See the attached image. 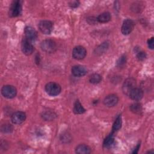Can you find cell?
I'll use <instances>...</instances> for the list:
<instances>
[{"label": "cell", "instance_id": "1", "mask_svg": "<svg viewBox=\"0 0 154 154\" xmlns=\"http://www.w3.org/2000/svg\"><path fill=\"white\" fill-rule=\"evenodd\" d=\"M45 91L49 95L51 96H55L60 93L61 88L58 84L54 82H50L45 85Z\"/></svg>", "mask_w": 154, "mask_h": 154}, {"label": "cell", "instance_id": "2", "mask_svg": "<svg viewBox=\"0 0 154 154\" xmlns=\"http://www.w3.org/2000/svg\"><path fill=\"white\" fill-rule=\"evenodd\" d=\"M22 2L20 1H14L10 5L9 8V16L14 17L20 15L22 13Z\"/></svg>", "mask_w": 154, "mask_h": 154}, {"label": "cell", "instance_id": "3", "mask_svg": "<svg viewBox=\"0 0 154 154\" xmlns=\"http://www.w3.org/2000/svg\"><path fill=\"white\" fill-rule=\"evenodd\" d=\"M40 48L45 52L52 53L56 50L57 45L53 40L46 39L41 42Z\"/></svg>", "mask_w": 154, "mask_h": 154}, {"label": "cell", "instance_id": "4", "mask_svg": "<svg viewBox=\"0 0 154 154\" xmlns=\"http://www.w3.org/2000/svg\"><path fill=\"white\" fill-rule=\"evenodd\" d=\"M2 94L6 98L12 99L17 94V90L15 87L11 85H6L2 87L1 89Z\"/></svg>", "mask_w": 154, "mask_h": 154}, {"label": "cell", "instance_id": "5", "mask_svg": "<svg viewBox=\"0 0 154 154\" xmlns=\"http://www.w3.org/2000/svg\"><path fill=\"white\" fill-rule=\"evenodd\" d=\"M40 31L45 34H49L53 30V23L49 20H42L38 23Z\"/></svg>", "mask_w": 154, "mask_h": 154}, {"label": "cell", "instance_id": "6", "mask_svg": "<svg viewBox=\"0 0 154 154\" xmlns=\"http://www.w3.org/2000/svg\"><path fill=\"white\" fill-rule=\"evenodd\" d=\"M135 26V23L134 20L130 19H127L124 20L122 28L121 31L123 35H128L133 30Z\"/></svg>", "mask_w": 154, "mask_h": 154}, {"label": "cell", "instance_id": "7", "mask_svg": "<svg viewBox=\"0 0 154 154\" xmlns=\"http://www.w3.org/2000/svg\"><path fill=\"white\" fill-rule=\"evenodd\" d=\"M136 86V81L132 78H129L126 79L122 86L123 92L127 95H129L131 91Z\"/></svg>", "mask_w": 154, "mask_h": 154}, {"label": "cell", "instance_id": "8", "mask_svg": "<svg viewBox=\"0 0 154 154\" xmlns=\"http://www.w3.org/2000/svg\"><path fill=\"white\" fill-rule=\"evenodd\" d=\"M87 54L85 48L82 46H77L75 47L72 51V57L76 60L84 59Z\"/></svg>", "mask_w": 154, "mask_h": 154}, {"label": "cell", "instance_id": "9", "mask_svg": "<svg viewBox=\"0 0 154 154\" xmlns=\"http://www.w3.org/2000/svg\"><path fill=\"white\" fill-rule=\"evenodd\" d=\"M26 119V114L22 111L14 112L11 116V121L13 124L20 125L24 122Z\"/></svg>", "mask_w": 154, "mask_h": 154}, {"label": "cell", "instance_id": "10", "mask_svg": "<svg viewBox=\"0 0 154 154\" xmlns=\"http://www.w3.org/2000/svg\"><path fill=\"white\" fill-rule=\"evenodd\" d=\"M21 49L23 53L26 55H31L34 51V47L31 42L26 38L22 40L21 44Z\"/></svg>", "mask_w": 154, "mask_h": 154}, {"label": "cell", "instance_id": "11", "mask_svg": "<svg viewBox=\"0 0 154 154\" xmlns=\"http://www.w3.org/2000/svg\"><path fill=\"white\" fill-rule=\"evenodd\" d=\"M119 102V98L116 94H109L106 96L103 100V103L108 107H112L117 105Z\"/></svg>", "mask_w": 154, "mask_h": 154}, {"label": "cell", "instance_id": "12", "mask_svg": "<svg viewBox=\"0 0 154 154\" xmlns=\"http://www.w3.org/2000/svg\"><path fill=\"white\" fill-rule=\"evenodd\" d=\"M25 35L26 38L30 42L35 41L37 38V31L31 26H26L25 28Z\"/></svg>", "mask_w": 154, "mask_h": 154}, {"label": "cell", "instance_id": "13", "mask_svg": "<svg viewBox=\"0 0 154 154\" xmlns=\"http://www.w3.org/2000/svg\"><path fill=\"white\" fill-rule=\"evenodd\" d=\"M72 73L75 76H83L87 73L85 67L81 65H76L72 67L71 69Z\"/></svg>", "mask_w": 154, "mask_h": 154}, {"label": "cell", "instance_id": "14", "mask_svg": "<svg viewBox=\"0 0 154 154\" xmlns=\"http://www.w3.org/2000/svg\"><path fill=\"white\" fill-rule=\"evenodd\" d=\"M129 96L130 98L134 100H140L143 96V91L140 88L135 87L131 91Z\"/></svg>", "mask_w": 154, "mask_h": 154}, {"label": "cell", "instance_id": "15", "mask_svg": "<svg viewBox=\"0 0 154 154\" xmlns=\"http://www.w3.org/2000/svg\"><path fill=\"white\" fill-rule=\"evenodd\" d=\"M75 152L79 154H88L91 153V149L86 144H81L76 147Z\"/></svg>", "mask_w": 154, "mask_h": 154}, {"label": "cell", "instance_id": "16", "mask_svg": "<svg viewBox=\"0 0 154 154\" xmlns=\"http://www.w3.org/2000/svg\"><path fill=\"white\" fill-rule=\"evenodd\" d=\"M111 16L109 12H104L99 15L97 20L100 23H106L111 20Z\"/></svg>", "mask_w": 154, "mask_h": 154}, {"label": "cell", "instance_id": "17", "mask_svg": "<svg viewBox=\"0 0 154 154\" xmlns=\"http://www.w3.org/2000/svg\"><path fill=\"white\" fill-rule=\"evenodd\" d=\"M114 138L113 137L112 134H111L109 135L106 138H105V139L103 141V146L105 148H111L114 145Z\"/></svg>", "mask_w": 154, "mask_h": 154}, {"label": "cell", "instance_id": "18", "mask_svg": "<svg viewBox=\"0 0 154 154\" xmlns=\"http://www.w3.org/2000/svg\"><path fill=\"white\" fill-rule=\"evenodd\" d=\"M85 111V109L82 106L80 102L77 100L75 101L73 106V112L76 114H81L84 113Z\"/></svg>", "mask_w": 154, "mask_h": 154}, {"label": "cell", "instance_id": "19", "mask_svg": "<svg viewBox=\"0 0 154 154\" xmlns=\"http://www.w3.org/2000/svg\"><path fill=\"white\" fill-rule=\"evenodd\" d=\"M122 117H121V116L120 115V116H119L116 118L114 123H113V125H112V132H116V131H119L121 128V127H122Z\"/></svg>", "mask_w": 154, "mask_h": 154}, {"label": "cell", "instance_id": "20", "mask_svg": "<svg viewBox=\"0 0 154 154\" xmlns=\"http://www.w3.org/2000/svg\"><path fill=\"white\" fill-rule=\"evenodd\" d=\"M102 80V76L98 73H93L92 74L89 78V81L91 84H96L99 83Z\"/></svg>", "mask_w": 154, "mask_h": 154}, {"label": "cell", "instance_id": "21", "mask_svg": "<svg viewBox=\"0 0 154 154\" xmlns=\"http://www.w3.org/2000/svg\"><path fill=\"white\" fill-rule=\"evenodd\" d=\"M130 109L132 112L135 114H140L142 111V106L139 103H132L130 106Z\"/></svg>", "mask_w": 154, "mask_h": 154}, {"label": "cell", "instance_id": "22", "mask_svg": "<svg viewBox=\"0 0 154 154\" xmlns=\"http://www.w3.org/2000/svg\"><path fill=\"white\" fill-rule=\"evenodd\" d=\"M108 48V43L107 42L103 43L102 45L99 46L96 49V53L97 54H103Z\"/></svg>", "mask_w": 154, "mask_h": 154}, {"label": "cell", "instance_id": "23", "mask_svg": "<svg viewBox=\"0 0 154 154\" xmlns=\"http://www.w3.org/2000/svg\"><path fill=\"white\" fill-rule=\"evenodd\" d=\"M55 114L54 112H46L43 114V118L46 120H51L54 119Z\"/></svg>", "mask_w": 154, "mask_h": 154}, {"label": "cell", "instance_id": "24", "mask_svg": "<svg viewBox=\"0 0 154 154\" xmlns=\"http://www.w3.org/2000/svg\"><path fill=\"white\" fill-rule=\"evenodd\" d=\"M126 58L125 55H122L121 57H120V58L119 59V60L117 62V65L119 67H122L123 66H124L126 63Z\"/></svg>", "mask_w": 154, "mask_h": 154}, {"label": "cell", "instance_id": "25", "mask_svg": "<svg viewBox=\"0 0 154 154\" xmlns=\"http://www.w3.org/2000/svg\"><path fill=\"white\" fill-rule=\"evenodd\" d=\"M13 130V128L12 126H11V125H9V124H6V125H4L2 126V131L3 132H10L11 131Z\"/></svg>", "mask_w": 154, "mask_h": 154}, {"label": "cell", "instance_id": "26", "mask_svg": "<svg viewBox=\"0 0 154 154\" xmlns=\"http://www.w3.org/2000/svg\"><path fill=\"white\" fill-rule=\"evenodd\" d=\"M146 57H147V55H146V52H143V51H140L137 54V57L138 60L140 61H143V60H145Z\"/></svg>", "mask_w": 154, "mask_h": 154}, {"label": "cell", "instance_id": "27", "mask_svg": "<svg viewBox=\"0 0 154 154\" xmlns=\"http://www.w3.org/2000/svg\"><path fill=\"white\" fill-rule=\"evenodd\" d=\"M147 45H148V47L149 48L153 49V47H154V41H153V37H151L150 38H149L147 40Z\"/></svg>", "mask_w": 154, "mask_h": 154}, {"label": "cell", "instance_id": "28", "mask_svg": "<svg viewBox=\"0 0 154 154\" xmlns=\"http://www.w3.org/2000/svg\"><path fill=\"white\" fill-rule=\"evenodd\" d=\"M87 21L88 23L91 25V24H95L96 22L97 21V18H95L94 17H90L87 19Z\"/></svg>", "mask_w": 154, "mask_h": 154}, {"label": "cell", "instance_id": "29", "mask_svg": "<svg viewBox=\"0 0 154 154\" xmlns=\"http://www.w3.org/2000/svg\"><path fill=\"white\" fill-rule=\"evenodd\" d=\"M79 4V2L78 1H71L69 3V5L72 7V8H76L77 7Z\"/></svg>", "mask_w": 154, "mask_h": 154}, {"label": "cell", "instance_id": "30", "mask_svg": "<svg viewBox=\"0 0 154 154\" xmlns=\"http://www.w3.org/2000/svg\"><path fill=\"white\" fill-rule=\"evenodd\" d=\"M61 140H62V141H64V140H66V142H68V141L69 140H70V135H67H67H66V137H64V135H62V138H61Z\"/></svg>", "mask_w": 154, "mask_h": 154}, {"label": "cell", "instance_id": "31", "mask_svg": "<svg viewBox=\"0 0 154 154\" xmlns=\"http://www.w3.org/2000/svg\"><path fill=\"white\" fill-rule=\"evenodd\" d=\"M140 144H138V145H137V146L134 149V151L132 152V153H137V152H138V149L140 148Z\"/></svg>", "mask_w": 154, "mask_h": 154}]
</instances>
